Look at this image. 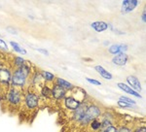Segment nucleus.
Instances as JSON below:
<instances>
[{
  "label": "nucleus",
  "instance_id": "1",
  "mask_svg": "<svg viewBox=\"0 0 146 132\" xmlns=\"http://www.w3.org/2000/svg\"><path fill=\"white\" fill-rule=\"evenodd\" d=\"M30 73V68L27 65L23 64L18 68L14 74L12 75V84L14 86H19V88H23L25 86L27 77Z\"/></svg>",
  "mask_w": 146,
  "mask_h": 132
},
{
  "label": "nucleus",
  "instance_id": "2",
  "mask_svg": "<svg viewBox=\"0 0 146 132\" xmlns=\"http://www.w3.org/2000/svg\"><path fill=\"white\" fill-rule=\"evenodd\" d=\"M100 115V109L96 105L89 106L88 109H87L86 113H85L84 117L82 119L81 122L83 124H87L89 122H91L94 119H96V117Z\"/></svg>",
  "mask_w": 146,
  "mask_h": 132
},
{
  "label": "nucleus",
  "instance_id": "3",
  "mask_svg": "<svg viewBox=\"0 0 146 132\" xmlns=\"http://www.w3.org/2000/svg\"><path fill=\"white\" fill-rule=\"evenodd\" d=\"M138 1L136 0H125L122 3V13H129L133 10H135V7L137 6Z\"/></svg>",
  "mask_w": 146,
  "mask_h": 132
},
{
  "label": "nucleus",
  "instance_id": "4",
  "mask_svg": "<svg viewBox=\"0 0 146 132\" xmlns=\"http://www.w3.org/2000/svg\"><path fill=\"white\" fill-rule=\"evenodd\" d=\"M38 100L39 98L36 94L29 92L27 95V97H25V104H27V106L29 109H33V108L37 107V105H38Z\"/></svg>",
  "mask_w": 146,
  "mask_h": 132
},
{
  "label": "nucleus",
  "instance_id": "5",
  "mask_svg": "<svg viewBox=\"0 0 146 132\" xmlns=\"http://www.w3.org/2000/svg\"><path fill=\"white\" fill-rule=\"evenodd\" d=\"M87 109H88V106L86 105V103H82L79 105V107L74 111V119L75 121H81L82 119L84 117L85 113H86Z\"/></svg>",
  "mask_w": 146,
  "mask_h": 132
},
{
  "label": "nucleus",
  "instance_id": "6",
  "mask_svg": "<svg viewBox=\"0 0 146 132\" xmlns=\"http://www.w3.org/2000/svg\"><path fill=\"white\" fill-rule=\"evenodd\" d=\"M8 100L11 104L13 105H18L21 101V95H20V92L17 90L16 88H12L10 89L9 91V94H8Z\"/></svg>",
  "mask_w": 146,
  "mask_h": 132
},
{
  "label": "nucleus",
  "instance_id": "7",
  "mask_svg": "<svg viewBox=\"0 0 146 132\" xmlns=\"http://www.w3.org/2000/svg\"><path fill=\"white\" fill-rule=\"evenodd\" d=\"M12 80L10 70L5 68H0V82L4 84H9Z\"/></svg>",
  "mask_w": 146,
  "mask_h": 132
},
{
  "label": "nucleus",
  "instance_id": "8",
  "mask_svg": "<svg viewBox=\"0 0 146 132\" xmlns=\"http://www.w3.org/2000/svg\"><path fill=\"white\" fill-rule=\"evenodd\" d=\"M52 95L56 99L60 100V99H62L65 97V95H66V90H65L64 88H62V86L56 84V86H54L53 89H52Z\"/></svg>",
  "mask_w": 146,
  "mask_h": 132
},
{
  "label": "nucleus",
  "instance_id": "9",
  "mask_svg": "<svg viewBox=\"0 0 146 132\" xmlns=\"http://www.w3.org/2000/svg\"><path fill=\"white\" fill-rule=\"evenodd\" d=\"M127 61H128V55L125 53H118V55H115L112 59V62L114 63L115 65H118V66L125 65L127 63Z\"/></svg>",
  "mask_w": 146,
  "mask_h": 132
},
{
  "label": "nucleus",
  "instance_id": "10",
  "mask_svg": "<svg viewBox=\"0 0 146 132\" xmlns=\"http://www.w3.org/2000/svg\"><path fill=\"white\" fill-rule=\"evenodd\" d=\"M127 82H128V84L133 88V90L136 91V92H137V91H141V89H142V88H141V84L136 77L129 76L127 78Z\"/></svg>",
  "mask_w": 146,
  "mask_h": 132
},
{
  "label": "nucleus",
  "instance_id": "11",
  "mask_svg": "<svg viewBox=\"0 0 146 132\" xmlns=\"http://www.w3.org/2000/svg\"><path fill=\"white\" fill-rule=\"evenodd\" d=\"M64 104H65V107H66L67 109L75 111L77 108L79 107V105L81 104V103H80L77 99H75L73 97H67V98H65Z\"/></svg>",
  "mask_w": 146,
  "mask_h": 132
},
{
  "label": "nucleus",
  "instance_id": "12",
  "mask_svg": "<svg viewBox=\"0 0 146 132\" xmlns=\"http://www.w3.org/2000/svg\"><path fill=\"white\" fill-rule=\"evenodd\" d=\"M128 50L126 45H112L109 48V53H112V55H118L120 53H125V51Z\"/></svg>",
  "mask_w": 146,
  "mask_h": 132
},
{
  "label": "nucleus",
  "instance_id": "13",
  "mask_svg": "<svg viewBox=\"0 0 146 132\" xmlns=\"http://www.w3.org/2000/svg\"><path fill=\"white\" fill-rule=\"evenodd\" d=\"M118 88L120 89H122V90H124L125 92H127V93H129V94H131V95H133V96H135V97H137V98H141V95L139 93H137L135 90H133V88H131L129 86H127V84H123V82H119L118 84Z\"/></svg>",
  "mask_w": 146,
  "mask_h": 132
},
{
  "label": "nucleus",
  "instance_id": "14",
  "mask_svg": "<svg viewBox=\"0 0 146 132\" xmlns=\"http://www.w3.org/2000/svg\"><path fill=\"white\" fill-rule=\"evenodd\" d=\"M95 69L96 70V72H98L102 78H104V79H106V80H112L113 79V76H112L111 73H109L107 70H105L102 66L98 65L95 67Z\"/></svg>",
  "mask_w": 146,
  "mask_h": 132
},
{
  "label": "nucleus",
  "instance_id": "15",
  "mask_svg": "<svg viewBox=\"0 0 146 132\" xmlns=\"http://www.w3.org/2000/svg\"><path fill=\"white\" fill-rule=\"evenodd\" d=\"M91 26L93 27L96 32H102L108 28V24L105 22H95L92 23Z\"/></svg>",
  "mask_w": 146,
  "mask_h": 132
},
{
  "label": "nucleus",
  "instance_id": "16",
  "mask_svg": "<svg viewBox=\"0 0 146 132\" xmlns=\"http://www.w3.org/2000/svg\"><path fill=\"white\" fill-rule=\"evenodd\" d=\"M56 84L60 86H62V88H64L65 90H66V89H72L73 88V84L66 82L65 80L62 79V78H58V79H56Z\"/></svg>",
  "mask_w": 146,
  "mask_h": 132
},
{
  "label": "nucleus",
  "instance_id": "17",
  "mask_svg": "<svg viewBox=\"0 0 146 132\" xmlns=\"http://www.w3.org/2000/svg\"><path fill=\"white\" fill-rule=\"evenodd\" d=\"M41 76L44 79V81H47V82H52L54 79H55V76H54L52 73L47 72V71H42Z\"/></svg>",
  "mask_w": 146,
  "mask_h": 132
},
{
  "label": "nucleus",
  "instance_id": "18",
  "mask_svg": "<svg viewBox=\"0 0 146 132\" xmlns=\"http://www.w3.org/2000/svg\"><path fill=\"white\" fill-rule=\"evenodd\" d=\"M11 46H13L14 50H15L16 51H18V53H27V51H25V50H23V48H21V46L19 45L18 43H15V42H11Z\"/></svg>",
  "mask_w": 146,
  "mask_h": 132
},
{
  "label": "nucleus",
  "instance_id": "19",
  "mask_svg": "<svg viewBox=\"0 0 146 132\" xmlns=\"http://www.w3.org/2000/svg\"><path fill=\"white\" fill-rule=\"evenodd\" d=\"M91 126L94 130H98V129L101 128V122L98 121L96 119H94V121H92V125Z\"/></svg>",
  "mask_w": 146,
  "mask_h": 132
},
{
  "label": "nucleus",
  "instance_id": "20",
  "mask_svg": "<svg viewBox=\"0 0 146 132\" xmlns=\"http://www.w3.org/2000/svg\"><path fill=\"white\" fill-rule=\"evenodd\" d=\"M120 100L121 101H124V102L128 103L129 105H135V101L133 100V99L129 98V97H126V96H122V97H120Z\"/></svg>",
  "mask_w": 146,
  "mask_h": 132
},
{
  "label": "nucleus",
  "instance_id": "21",
  "mask_svg": "<svg viewBox=\"0 0 146 132\" xmlns=\"http://www.w3.org/2000/svg\"><path fill=\"white\" fill-rule=\"evenodd\" d=\"M42 94H43L44 96H46V97H49V96L52 94V90L49 88H47V86H44L43 88H42Z\"/></svg>",
  "mask_w": 146,
  "mask_h": 132
},
{
  "label": "nucleus",
  "instance_id": "22",
  "mask_svg": "<svg viewBox=\"0 0 146 132\" xmlns=\"http://www.w3.org/2000/svg\"><path fill=\"white\" fill-rule=\"evenodd\" d=\"M15 64L18 65L19 67H20V66H22V65L25 64V59L22 58V57H19V56H18V57L15 58Z\"/></svg>",
  "mask_w": 146,
  "mask_h": 132
},
{
  "label": "nucleus",
  "instance_id": "23",
  "mask_svg": "<svg viewBox=\"0 0 146 132\" xmlns=\"http://www.w3.org/2000/svg\"><path fill=\"white\" fill-rule=\"evenodd\" d=\"M118 105L121 108H129V107H131V106H133V105H129V104H128V103L124 102V101H121V100L118 101Z\"/></svg>",
  "mask_w": 146,
  "mask_h": 132
},
{
  "label": "nucleus",
  "instance_id": "24",
  "mask_svg": "<svg viewBox=\"0 0 146 132\" xmlns=\"http://www.w3.org/2000/svg\"><path fill=\"white\" fill-rule=\"evenodd\" d=\"M103 132H118V129L114 126H108L107 128H105Z\"/></svg>",
  "mask_w": 146,
  "mask_h": 132
},
{
  "label": "nucleus",
  "instance_id": "25",
  "mask_svg": "<svg viewBox=\"0 0 146 132\" xmlns=\"http://www.w3.org/2000/svg\"><path fill=\"white\" fill-rule=\"evenodd\" d=\"M87 81L89 82H91V84H95V86H100V82L96 81V80H94V79H90V78H87Z\"/></svg>",
  "mask_w": 146,
  "mask_h": 132
},
{
  "label": "nucleus",
  "instance_id": "26",
  "mask_svg": "<svg viewBox=\"0 0 146 132\" xmlns=\"http://www.w3.org/2000/svg\"><path fill=\"white\" fill-rule=\"evenodd\" d=\"M118 132H131L129 130V128H127V127H123V128H121L120 130H118Z\"/></svg>",
  "mask_w": 146,
  "mask_h": 132
},
{
  "label": "nucleus",
  "instance_id": "27",
  "mask_svg": "<svg viewBox=\"0 0 146 132\" xmlns=\"http://www.w3.org/2000/svg\"><path fill=\"white\" fill-rule=\"evenodd\" d=\"M135 132H146V129L145 127H139V128H137Z\"/></svg>",
  "mask_w": 146,
  "mask_h": 132
},
{
  "label": "nucleus",
  "instance_id": "28",
  "mask_svg": "<svg viewBox=\"0 0 146 132\" xmlns=\"http://www.w3.org/2000/svg\"><path fill=\"white\" fill-rule=\"evenodd\" d=\"M0 46H2L3 48L7 49V45L5 44V42H4L3 40H1V39H0Z\"/></svg>",
  "mask_w": 146,
  "mask_h": 132
},
{
  "label": "nucleus",
  "instance_id": "29",
  "mask_svg": "<svg viewBox=\"0 0 146 132\" xmlns=\"http://www.w3.org/2000/svg\"><path fill=\"white\" fill-rule=\"evenodd\" d=\"M37 51H40V53H45V55H48V51H44V50L38 49V50H37Z\"/></svg>",
  "mask_w": 146,
  "mask_h": 132
},
{
  "label": "nucleus",
  "instance_id": "30",
  "mask_svg": "<svg viewBox=\"0 0 146 132\" xmlns=\"http://www.w3.org/2000/svg\"><path fill=\"white\" fill-rule=\"evenodd\" d=\"M142 20H143V22H145V11L144 12H143V14H142Z\"/></svg>",
  "mask_w": 146,
  "mask_h": 132
}]
</instances>
